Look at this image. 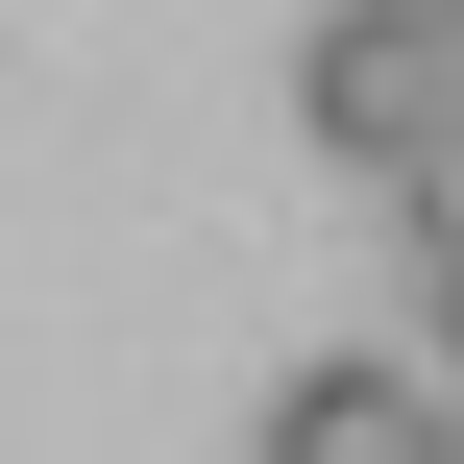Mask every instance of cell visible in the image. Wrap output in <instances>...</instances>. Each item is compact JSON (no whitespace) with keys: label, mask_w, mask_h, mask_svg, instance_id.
<instances>
[{"label":"cell","mask_w":464,"mask_h":464,"mask_svg":"<svg viewBox=\"0 0 464 464\" xmlns=\"http://www.w3.org/2000/svg\"><path fill=\"white\" fill-rule=\"evenodd\" d=\"M392 440H464L440 367H294L269 392V464H392Z\"/></svg>","instance_id":"1"},{"label":"cell","mask_w":464,"mask_h":464,"mask_svg":"<svg viewBox=\"0 0 464 464\" xmlns=\"http://www.w3.org/2000/svg\"><path fill=\"white\" fill-rule=\"evenodd\" d=\"M416 294H440V392H464V245H416Z\"/></svg>","instance_id":"2"}]
</instances>
